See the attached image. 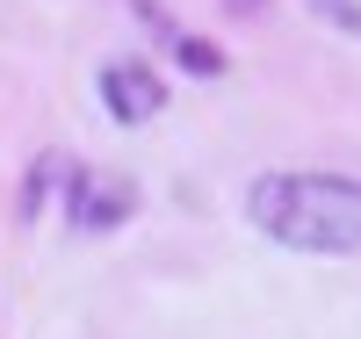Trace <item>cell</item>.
<instances>
[{
  "instance_id": "obj_4",
  "label": "cell",
  "mask_w": 361,
  "mask_h": 339,
  "mask_svg": "<svg viewBox=\"0 0 361 339\" xmlns=\"http://www.w3.org/2000/svg\"><path fill=\"white\" fill-rule=\"evenodd\" d=\"M173 58H180L195 80H217V73H224V51H217V44H202V37H173Z\"/></svg>"
},
{
  "instance_id": "obj_5",
  "label": "cell",
  "mask_w": 361,
  "mask_h": 339,
  "mask_svg": "<svg viewBox=\"0 0 361 339\" xmlns=\"http://www.w3.org/2000/svg\"><path fill=\"white\" fill-rule=\"evenodd\" d=\"M58 173H66V159H37V166H29V188H22V217H37V209H44V195H51V180Z\"/></svg>"
},
{
  "instance_id": "obj_3",
  "label": "cell",
  "mask_w": 361,
  "mask_h": 339,
  "mask_svg": "<svg viewBox=\"0 0 361 339\" xmlns=\"http://www.w3.org/2000/svg\"><path fill=\"white\" fill-rule=\"evenodd\" d=\"M137 209V188L116 173H73V231H116Z\"/></svg>"
},
{
  "instance_id": "obj_2",
  "label": "cell",
  "mask_w": 361,
  "mask_h": 339,
  "mask_svg": "<svg viewBox=\"0 0 361 339\" xmlns=\"http://www.w3.org/2000/svg\"><path fill=\"white\" fill-rule=\"evenodd\" d=\"M102 109L116 123H152L166 109V80L152 66H137V58H116V66L102 73Z\"/></svg>"
},
{
  "instance_id": "obj_1",
  "label": "cell",
  "mask_w": 361,
  "mask_h": 339,
  "mask_svg": "<svg viewBox=\"0 0 361 339\" xmlns=\"http://www.w3.org/2000/svg\"><path fill=\"white\" fill-rule=\"evenodd\" d=\"M246 224L289 253H361V180L354 173H260Z\"/></svg>"
},
{
  "instance_id": "obj_6",
  "label": "cell",
  "mask_w": 361,
  "mask_h": 339,
  "mask_svg": "<svg viewBox=\"0 0 361 339\" xmlns=\"http://www.w3.org/2000/svg\"><path fill=\"white\" fill-rule=\"evenodd\" d=\"M311 15L333 22V29H347V37H361V0H311Z\"/></svg>"
},
{
  "instance_id": "obj_7",
  "label": "cell",
  "mask_w": 361,
  "mask_h": 339,
  "mask_svg": "<svg viewBox=\"0 0 361 339\" xmlns=\"http://www.w3.org/2000/svg\"><path fill=\"white\" fill-rule=\"evenodd\" d=\"M224 15H238V22H260V15H267V0H224Z\"/></svg>"
}]
</instances>
